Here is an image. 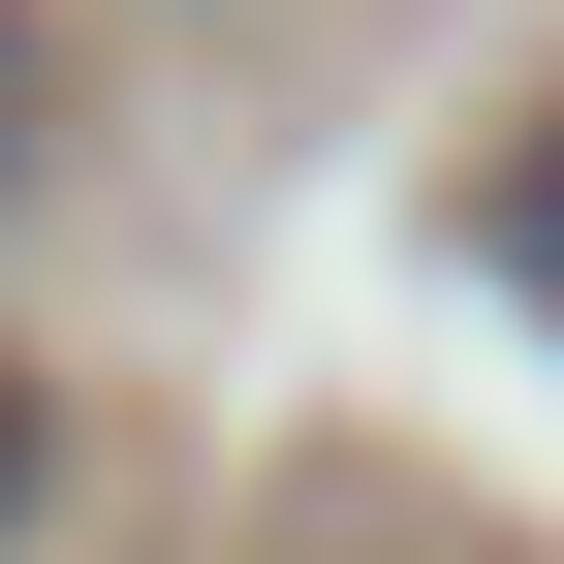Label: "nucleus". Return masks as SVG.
<instances>
[{"label": "nucleus", "mask_w": 564, "mask_h": 564, "mask_svg": "<svg viewBox=\"0 0 564 564\" xmlns=\"http://www.w3.org/2000/svg\"><path fill=\"white\" fill-rule=\"evenodd\" d=\"M0 502H32V377H0Z\"/></svg>", "instance_id": "obj_3"}, {"label": "nucleus", "mask_w": 564, "mask_h": 564, "mask_svg": "<svg viewBox=\"0 0 564 564\" xmlns=\"http://www.w3.org/2000/svg\"><path fill=\"white\" fill-rule=\"evenodd\" d=\"M32 158H63V63H32V0H0V220H32Z\"/></svg>", "instance_id": "obj_1"}, {"label": "nucleus", "mask_w": 564, "mask_h": 564, "mask_svg": "<svg viewBox=\"0 0 564 564\" xmlns=\"http://www.w3.org/2000/svg\"><path fill=\"white\" fill-rule=\"evenodd\" d=\"M502 282H533V314H564V126H533V158H502Z\"/></svg>", "instance_id": "obj_2"}]
</instances>
